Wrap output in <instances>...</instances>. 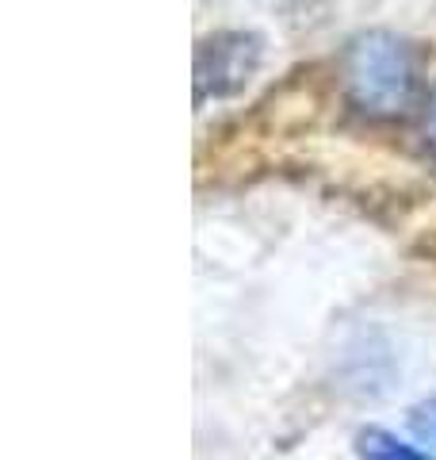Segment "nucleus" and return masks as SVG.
Wrapping results in <instances>:
<instances>
[{
	"label": "nucleus",
	"instance_id": "obj_3",
	"mask_svg": "<svg viewBox=\"0 0 436 460\" xmlns=\"http://www.w3.org/2000/svg\"><path fill=\"white\" fill-rule=\"evenodd\" d=\"M356 453H360V460H432L429 453H421V449H414V445H405L395 434H387V429H375V426L371 429H360Z\"/></svg>",
	"mask_w": 436,
	"mask_h": 460
},
{
	"label": "nucleus",
	"instance_id": "obj_4",
	"mask_svg": "<svg viewBox=\"0 0 436 460\" xmlns=\"http://www.w3.org/2000/svg\"><path fill=\"white\" fill-rule=\"evenodd\" d=\"M414 429H417V438H425L429 445H436V395L414 411Z\"/></svg>",
	"mask_w": 436,
	"mask_h": 460
},
{
	"label": "nucleus",
	"instance_id": "obj_2",
	"mask_svg": "<svg viewBox=\"0 0 436 460\" xmlns=\"http://www.w3.org/2000/svg\"><path fill=\"white\" fill-rule=\"evenodd\" d=\"M265 62V39L257 31H214L196 47V104L238 96Z\"/></svg>",
	"mask_w": 436,
	"mask_h": 460
},
{
	"label": "nucleus",
	"instance_id": "obj_1",
	"mask_svg": "<svg viewBox=\"0 0 436 460\" xmlns=\"http://www.w3.org/2000/svg\"><path fill=\"white\" fill-rule=\"evenodd\" d=\"M348 100L375 119H395L414 104L417 58L414 47L390 31H363L344 50Z\"/></svg>",
	"mask_w": 436,
	"mask_h": 460
},
{
	"label": "nucleus",
	"instance_id": "obj_5",
	"mask_svg": "<svg viewBox=\"0 0 436 460\" xmlns=\"http://www.w3.org/2000/svg\"><path fill=\"white\" fill-rule=\"evenodd\" d=\"M421 131H425L429 150L436 154V89H432V96H429V108H425V119H421Z\"/></svg>",
	"mask_w": 436,
	"mask_h": 460
}]
</instances>
